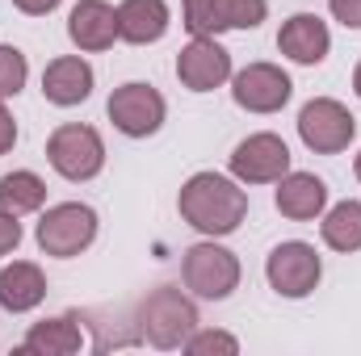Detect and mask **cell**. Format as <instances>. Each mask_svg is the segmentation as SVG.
I'll return each instance as SVG.
<instances>
[{"instance_id":"obj_14","label":"cell","mask_w":361,"mask_h":356,"mask_svg":"<svg viewBox=\"0 0 361 356\" xmlns=\"http://www.w3.org/2000/svg\"><path fill=\"white\" fill-rule=\"evenodd\" d=\"M277 46H281V55H290L294 63H319L324 55H328V46H332V34H328V25L315 17V13H294L286 25H281V34H277Z\"/></svg>"},{"instance_id":"obj_22","label":"cell","mask_w":361,"mask_h":356,"mask_svg":"<svg viewBox=\"0 0 361 356\" xmlns=\"http://www.w3.org/2000/svg\"><path fill=\"white\" fill-rule=\"evenodd\" d=\"M30 68H25V55L17 46H0V101L4 96H17L21 84H25Z\"/></svg>"},{"instance_id":"obj_21","label":"cell","mask_w":361,"mask_h":356,"mask_svg":"<svg viewBox=\"0 0 361 356\" xmlns=\"http://www.w3.org/2000/svg\"><path fill=\"white\" fill-rule=\"evenodd\" d=\"M47 201V184L34 177V172H8V177H0V210H8V214H30V210H38Z\"/></svg>"},{"instance_id":"obj_7","label":"cell","mask_w":361,"mask_h":356,"mask_svg":"<svg viewBox=\"0 0 361 356\" xmlns=\"http://www.w3.org/2000/svg\"><path fill=\"white\" fill-rule=\"evenodd\" d=\"M269 13L265 0H185V25L193 38H214L223 30H252Z\"/></svg>"},{"instance_id":"obj_3","label":"cell","mask_w":361,"mask_h":356,"mask_svg":"<svg viewBox=\"0 0 361 356\" xmlns=\"http://www.w3.org/2000/svg\"><path fill=\"white\" fill-rule=\"evenodd\" d=\"M47 160L59 177L68 180H92L105 164V143L85 122H68L47 139Z\"/></svg>"},{"instance_id":"obj_13","label":"cell","mask_w":361,"mask_h":356,"mask_svg":"<svg viewBox=\"0 0 361 356\" xmlns=\"http://www.w3.org/2000/svg\"><path fill=\"white\" fill-rule=\"evenodd\" d=\"M92 92V68L80 55H63V59H51L47 72H42V96L51 105H80L89 101Z\"/></svg>"},{"instance_id":"obj_29","label":"cell","mask_w":361,"mask_h":356,"mask_svg":"<svg viewBox=\"0 0 361 356\" xmlns=\"http://www.w3.org/2000/svg\"><path fill=\"white\" fill-rule=\"evenodd\" d=\"M353 168H357V180H361V155H357V164H353Z\"/></svg>"},{"instance_id":"obj_10","label":"cell","mask_w":361,"mask_h":356,"mask_svg":"<svg viewBox=\"0 0 361 356\" xmlns=\"http://www.w3.org/2000/svg\"><path fill=\"white\" fill-rule=\"evenodd\" d=\"M231 172L244 184H269L290 172V147L277 134H252L231 151Z\"/></svg>"},{"instance_id":"obj_19","label":"cell","mask_w":361,"mask_h":356,"mask_svg":"<svg viewBox=\"0 0 361 356\" xmlns=\"http://www.w3.org/2000/svg\"><path fill=\"white\" fill-rule=\"evenodd\" d=\"M80 344H85V336H80V314H59V319H51V323L30 327V336L21 340L17 352H25V356H72V352H80Z\"/></svg>"},{"instance_id":"obj_8","label":"cell","mask_w":361,"mask_h":356,"mask_svg":"<svg viewBox=\"0 0 361 356\" xmlns=\"http://www.w3.org/2000/svg\"><path fill=\"white\" fill-rule=\"evenodd\" d=\"M109 122L130 134V139H147L164 126V96L152 89V84H122L109 96Z\"/></svg>"},{"instance_id":"obj_1","label":"cell","mask_w":361,"mask_h":356,"mask_svg":"<svg viewBox=\"0 0 361 356\" xmlns=\"http://www.w3.org/2000/svg\"><path fill=\"white\" fill-rule=\"evenodd\" d=\"M180 218L202 231V235H231L244 214H248V193L235 184V180L219 177V172H197V177L185 180L177 197Z\"/></svg>"},{"instance_id":"obj_18","label":"cell","mask_w":361,"mask_h":356,"mask_svg":"<svg viewBox=\"0 0 361 356\" xmlns=\"http://www.w3.org/2000/svg\"><path fill=\"white\" fill-rule=\"evenodd\" d=\"M42 298H47V276H42L38 265L13 260L8 268H0V306H4V310L25 314V310H34Z\"/></svg>"},{"instance_id":"obj_24","label":"cell","mask_w":361,"mask_h":356,"mask_svg":"<svg viewBox=\"0 0 361 356\" xmlns=\"http://www.w3.org/2000/svg\"><path fill=\"white\" fill-rule=\"evenodd\" d=\"M17 243H21V222H17V214L0 210V256H8Z\"/></svg>"},{"instance_id":"obj_15","label":"cell","mask_w":361,"mask_h":356,"mask_svg":"<svg viewBox=\"0 0 361 356\" xmlns=\"http://www.w3.org/2000/svg\"><path fill=\"white\" fill-rule=\"evenodd\" d=\"M68 34L80 51H105L118 38V8H109L105 0H80L68 17Z\"/></svg>"},{"instance_id":"obj_17","label":"cell","mask_w":361,"mask_h":356,"mask_svg":"<svg viewBox=\"0 0 361 356\" xmlns=\"http://www.w3.org/2000/svg\"><path fill=\"white\" fill-rule=\"evenodd\" d=\"M328 205V184L311 172H286L277 180V210L294 222H307L315 218L319 210Z\"/></svg>"},{"instance_id":"obj_25","label":"cell","mask_w":361,"mask_h":356,"mask_svg":"<svg viewBox=\"0 0 361 356\" xmlns=\"http://www.w3.org/2000/svg\"><path fill=\"white\" fill-rule=\"evenodd\" d=\"M336 21H345L349 30H361V0H332Z\"/></svg>"},{"instance_id":"obj_26","label":"cell","mask_w":361,"mask_h":356,"mask_svg":"<svg viewBox=\"0 0 361 356\" xmlns=\"http://www.w3.org/2000/svg\"><path fill=\"white\" fill-rule=\"evenodd\" d=\"M13 143H17V122L8 117V109L0 105V155L4 151H13Z\"/></svg>"},{"instance_id":"obj_6","label":"cell","mask_w":361,"mask_h":356,"mask_svg":"<svg viewBox=\"0 0 361 356\" xmlns=\"http://www.w3.org/2000/svg\"><path fill=\"white\" fill-rule=\"evenodd\" d=\"M353 130H357L353 113H349L341 101H328V96L307 101L302 113H298V134H302V143H307L311 151H319V155L345 151V147L353 143Z\"/></svg>"},{"instance_id":"obj_27","label":"cell","mask_w":361,"mask_h":356,"mask_svg":"<svg viewBox=\"0 0 361 356\" xmlns=\"http://www.w3.org/2000/svg\"><path fill=\"white\" fill-rule=\"evenodd\" d=\"M13 4H17L21 13H30V17H42V13H51L59 0H13Z\"/></svg>"},{"instance_id":"obj_11","label":"cell","mask_w":361,"mask_h":356,"mask_svg":"<svg viewBox=\"0 0 361 356\" xmlns=\"http://www.w3.org/2000/svg\"><path fill=\"white\" fill-rule=\"evenodd\" d=\"M290 76L273 63H248L240 76H235V105L248 109V113H277L286 101H290Z\"/></svg>"},{"instance_id":"obj_9","label":"cell","mask_w":361,"mask_h":356,"mask_svg":"<svg viewBox=\"0 0 361 356\" xmlns=\"http://www.w3.org/2000/svg\"><path fill=\"white\" fill-rule=\"evenodd\" d=\"M319 256H315V248L311 243H281V248H273L269 265H265V276H269V285L281 293V298H307L315 285H319Z\"/></svg>"},{"instance_id":"obj_20","label":"cell","mask_w":361,"mask_h":356,"mask_svg":"<svg viewBox=\"0 0 361 356\" xmlns=\"http://www.w3.org/2000/svg\"><path fill=\"white\" fill-rule=\"evenodd\" d=\"M324 243L336 252H357L361 248V201H341L328 210V218L319 222Z\"/></svg>"},{"instance_id":"obj_23","label":"cell","mask_w":361,"mask_h":356,"mask_svg":"<svg viewBox=\"0 0 361 356\" xmlns=\"http://www.w3.org/2000/svg\"><path fill=\"white\" fill-rule=\"evenodd\" d=\"M185 348H189V356H210V352L235 356V352H240V344H235L227 331H202V336H189V340H185Z\"/></svg>"},{"instance_id":"obj_5","label":"cell","mask_w":361,"mask_h":356,"mask_svg":"<svg viewBox=\"0 0 361 356\" xmlns=\"http://www.w3.org/2000/svg\"><path fill=\"white\" fill-rule=\"evenodd\" d=\"M180 276H185V289H193L197 298L223 302L240 285V260L227 248H219V243H193L185 252Z\"/></svg>"},{"instance_id":"obj_16","label":"cell","mask_w":361,"mask_h":356,"mask_svg":"<svg viewBox=\"0 0 361 356\" xmlns=\"http://www.w3.org/2000/svg\"><path fill=\"white\" fill-rule=\"evenodd\" d=\"M169 30V4L164 0H122L118 4V38L147 46L160 42Z\"/></svg>"},{"instance_id":"obj_2","label":"cell","mask_w":361,"mask_h":356,"mask_svg":"<svg viewBox=\"0 0 361 356\" xmlns=\"http://www.w3.org/2000/svg\"><path fill=\"white\" fill-rule=\"evenodd\" d=\"M139 323H143V336H147L156 348H180V344L189 340V331L197 327V310H193V302H189L180 289L160 285L156 293L143 298Z\"/></svg>"},{"instance_id":"obj_4","label":"cell","mask_w":361,"mask_h":356,"mask_svg":"<svg viewBox=\"0 0 361 356\" xmlns=\"http://www.w3.org/2000/svg\"><path fill=\"white\" fill-rule=\"evenodd\" d=\"M97 239V214L80 201H63V205H51L38 222V248L47 256H80Z\"/></svg>"},{"instance_id":"obj_12","label":"cell","mask_w":361,"mask_h":356,"mask_svg":"<svg viewBox=\"0 0 361 356\" xmlns=\"http://www.w3.org/2000/svg\"><path fill=\"white\" fill-rule=\"evenodd\" d=\"M177 76L189 92H210L231 76V55L214 38H193L177 55Z\"/></svg>"},{"instance_id":"obj_28","label":"cell","mask_w":361,"mask_h":356,"mask_svg":"<svg viewBox=\"0 0 361 356\" xmlns=\"http://www.w3.org/2000/svg\"><path fill=\"white\" fill-rule=\"evenodd\" d=\"M353 89H357V96H361V63H357V72H353Z\"/></svg>"}]
</instances>
